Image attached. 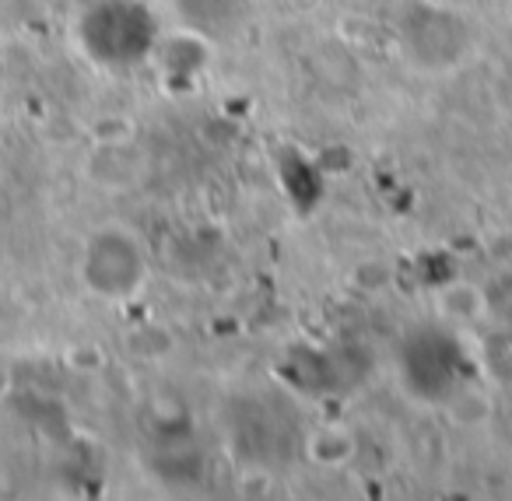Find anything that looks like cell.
<instances>
[{
  "instance_id": "6da1fadb",
  "label": "cell",
  "mask_w": 512,
  "mask_h": 501,
  "mask_svg": "<svg viewBox=\"0 0 512 501\" xmlns=\"http://www.w3.org/2000/svg\"><path fill=\"white\" fill-rule=\"evenodd\" d=\"M309 452H313L316 463H344V459L351 456V438L341 445V431L337 428L320 431V435L313 438V445H309Z\"/></svg>"
}]
</instances>
